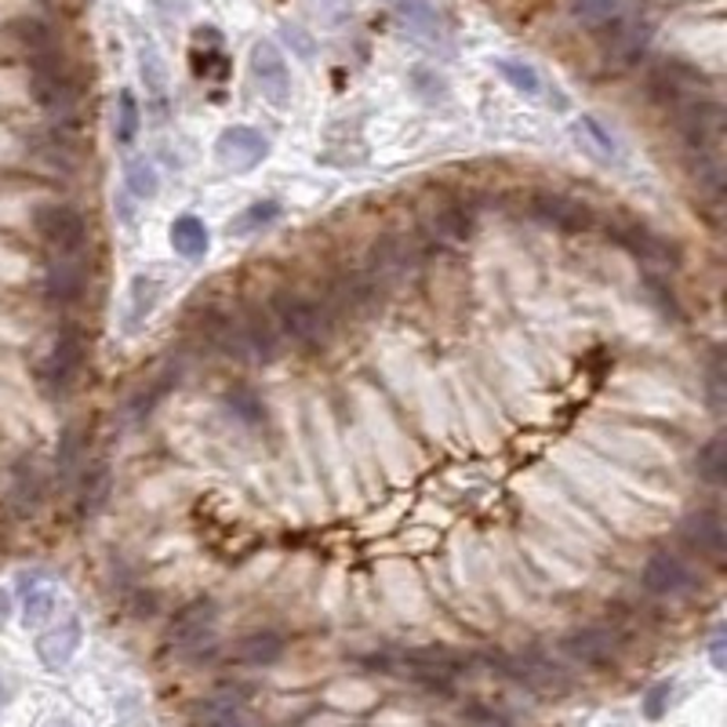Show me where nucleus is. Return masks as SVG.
<instances>
[{
	"label": "nucleus",
	"mask_w": 727,
	"mask_h": 727,
	"mask_svg": "<svg viewBox=\"0 0 727 727\" xmlns=\"http://www.w3.org/2000/svg\"><path fill=\"white\" fill-rule=\"evenodd\" d=\"M383 670L404 676V681L426 684V687H451L466 673V659L451 648H408V651H393L386 659H375Z\"/></svg>",
	"instance_id": "1"
},
{
	"label": "nucleus",
	"mask_w": 727,
	"mask_h": 727,
	"mask_svg": "<svg viewBox=\"0 0 727 727\" xmlns=\"http://www.w3.org/2000/svg\"><path fill=\"white\" fill-rule=\"evenodd\" d=\"M273 320H277L280 335H288L295 345H306V350H317V345L328 342L331 331V313L324 306L302 299L295 291H277L273 295Z\"/></svg>",
	"instance_id": "2"
},
{
	"label": "nucleus",
	"mask_w": 727,
	"mask_h": 727,
	"mask_svg": "<svg viewBox=\"0 0 727 727\" xmlns=\"http://www.w3.org/2000/svg\"><path fill=\"white\" fill-rule=\"evenodd\" d=\"M214 626H219V612H214V601H208V597L189 601L186 607H178L175 618L168 623L164 643H168L175 654H197V651L214 637Z\"/></svg>",
	"instance_id": "3"
},
{
	"label": "nucleus",
	"mask_w": 727,
	"mask_h": 727,
	"mask_svg": "<svg viewBox=\"0 0 727 727\" xmlns=\"http://www.w3.org/2000/svg\"><path fill=\"white\" fill-rule=\"evenodd\" d=\"M33 225H37V236L55 247L63 258H77L85 252V241H88V225L80 219V211H74L69 205H44L33 214Z\"/></svg>",
	"instance_id": "4"
},
{
	"label": "nucleus",
	"mask_w": 727,
	"mask_h": 727,
	"mask_svg": "<svg viewBox=\"0 0 727 727\" xmlns=\"http://www.w3.org/2000/svg\"><path fill=\"white\" fill-rule=\"evenodd\" d=\"M266 157H269V139L247 124L225 128L222 135L214 139V161H219V168L230 175L255 172Z\"/></svg>",
	"instance_id": "5"
},
{
	"label": "nucleus",
	"mask_w": 727,
	"mask_h": 727,
	"mask_svg": "<svg viewBox=\"0 0 727 727\" xmlns=\"http://www.w3.org/2000/svg\"><path fill=\"white\" fill-rule=\"evenodd\" d=\"M33 95H37V102L44 106L52 117H69L74 113V80H69L63 58L58 52H44V55H33Z\"/></svg>",
	"instance_id": "6"
},
{
	"label": "nucleus",
	"mask_w": 727,
	"mask_h": 727,
	"mask_svg": "<svg viewBox=\"0 0 727 727\" xmlns=\"http://www.w3.org/2000/svg\"><path fill=\"white\" fill-rule=\"evenodd\" d=\"M506 676H514L517 684L539 691V695H564L571 687L568 673L560 670L553 659H546L542 651H520V654H506V659H498Z\"/></svg>",
	"instance_id": "7"
},
{
	"label": "nucleus",
	"mask_w": 727,
	"mask_h": 727,
	"mask_svg": "<svg viewBox=\"0 0 727 727\" xmlns=\"http://www.w3.org/2000/svg\"><path fill=\"white\" fill-rule=\"evenodd\" d=\"M597 37L604 44V55L607 63H618V66H629L648 52V41H651V22L640 15L637 8H629L623 19H615L612 26L597 30Z\"/></svg>",
	"instance_id": "8"
},
{
	"label": "nucleus",
	"mask_w": 727,
	"mask_h": 727,
	"mask_svg": "<svg viewBox=\"0 0 727 727\" xmlns=\"http://www.w3.org/2000/svg\"><path fill=\"white\" fill-rule=\"evenodd\" d=\"M252 80L262 91V99L273 106H288L291 102V69L288 58L273 41H255L252 47Z\"/></svg>",
	"instance_id": "9"
},
{
	"label": "nucleus",
	"mask_w": 727,
	"mask_h": 727,
	"mask_svg": "<svg viewBox=\"0 0 727 727\" xmlns=\"http://www.w3.org/2000/svg\"><path fill=\"white\" fill-rule=\"evenodd\" d=\"M80 364H85V339H80V331H63V335L55 339V345L47 350L44 364H41V386L47 393H66L69 383L77 378Z\"/></svg>",
	"instance_id": "10"
},
{
	"label": "nucleus",
	"mask_w": 727,
	"mask_h": 727,
	"mask_svg": "<svg viewBox=\"0 0 727 727\" xmlns=\"http://www.w3.org/2000/svg\"><path fill=\"white\" fill-rule=\"evenodd\" d=\"M651 95H654L659 102H673L676 110H681L684 102H695V99H702V95H706V77H702L695 66L670 58V63L654 66V74H651Z\"/></svg>",
	"instance_id": "11"
},
{
	"label": "nucleus",
	"mask_w": 727,
	"mask_h": 727,
	"mask_svg": "<svg viewBox=\"0 0 727 727\" xmlns=\"http://www.w3.org/2000/svg\"><path fill=\"white\" fill-rule=\"evenodd\" d=\"M618 648H623V637H618L612 626H582V629H571V634L564 637L568 659H575L582 665L615 662Z\"/></svg>",
	"instance_id": "12"
},
{
	"label": "nucleus",
	"mask_w": 727,
	"mask_h": 727,
	"mask_svg": "<svg viewBox=\"0 0 727 727\" xmlns=\"http://www.w3.org/2000/svg\"><path fill=\"white\" fill-rule=\"evenodd\" d=\"M194 727H262V724L244 709L241 691H222V695L197 702Z\"/></svg>",
	"instance_id": "13"
},
{
	"label": "nucleus",
	"mask_w": 727,
	"mask_h": 727,
	"mask_svg": "<svg viewBox=\"0 0 727 727\" xmlns=\"http://www.w3.org/2000/svg\"><path fill=\"white\" fill-rule=\"evenodd\" d=\"M681 535L684 542L691 546V553L698 557H709V560H720L727 550V531H724V520L713 514V509H698L681 524Z\"/></svg>",
	"instance_id": "14"
},
{
	"label": "nucleus",
	"mask_w": 727,
	"mask_h": 727,
	"mask_svg": "<svg viewBox=\"0 0 727 727\" xmlns=\"http://www.w3.org/2000/svg\"><path fill=\"white\" fill-rule=\"evenodd\" d=\"M408 269H411V247L404 241H397V236H386V241H378L372 247V255H367L364 277L372 280V288L378 291L383 284L404 277Z\"/></svg>",
	"instance_id": "15"
},
{
	"label": "nucleus",
	"mask_w": 727,
	"mask_h": 727,
	"mask_svg": "<svg viewBox=\"0 0 727 727\" xmlns=\"http://www.w3.org/2000/svg\"><path fill=\"white\" fill-rule=\"evenodd\" d=\"M531 214L546 225H557V230H586L590 225V208L564 194H535Z\"/></svg>",
	"instance_id": "16"
},
{
	"label": "nucleus",
	"mask_w": 727,
	"mask_h": 727,
	"mask_svg": "<svg viewBox=\"0 0 727 727\" xmlns=\"http://www.w3.org/2000/svg\"><path fill=\"white\" fill-rule=\"evenodd\" d=\"M236 328H241L244 353H255L258 361H269V356L277 353L280 335H277V328H273V320L262 306H244L241 313H236Z\"/></svg>",
	"instance_id": "17"
},
{
	"label": "nucleus",
	"mask_w": 727,
	"mask_h": 727,
	"mask_svg": "<svg viewBox=\"0 0 727 727\" xmlns=\"http://www.w3.org/2000/svg\"><path fill=\"white\" fill-rule=\"evenodd\" d=\"M88 288V273L77 258H58L44 273V299L55 306H74Z\"/></svg>",
	"instance_id": "18"
},
{
	"label": "nucleus",
	"mask_w": 727,
	"mask_h": 727,
	"mask_svg": "<svg viewBox=\"0 0 727 727\" xmlns=\"http://www.w3.org/2000/svg\"><path fill=\"white\" fill-rule=\"evenodd\" d=\"M643 586H648L654 597H676L691 586V571L681 557L673 553H654L648 564H643Z\"/></svg>",
	"instance_id": "19"
},
{
	"label": "nucleus",
	"mask_w": 727,
	"mask_h": 727,
	"mask_svg": "<svg viewBox=\"0 0 727 727\" xmlns=\"http://www.w3.org/2000/svg\"><path fill=\"white\" fill-rule=\"evenodd\" d=\"M80 640H85V626H80V618H66V623L47 629V634L37 640L41 662L47 665V670H63V665L77 654Z\"/></svg>",
	"instance_id": "20"
},
{
	"label": "nucleus",
	"mask_w": 727,
	"mask_h": 727,
	"mask_svg": "<svg viewBox=\"0 0 727 727\" xmlns=\"http://www.w3.org/2000/svg\"><path fill=\"white\" fill-rule=\"evenodd\" d=\"M22 623L26 626H44L58 607V590L41 575H22Z\"/></svg>",
	"instance_id": "21"
},
{
	"label": "nucleus",
	"mask_w": 727,
	"mask_h": 727,
	"mask_svg": "<svg viewBox=\"0 0 727 727\" xmlns=\"http://www.w3.org/2000/svg\"><path fill=\"white\" fill-rule=\"evenodd\" d=\"M284 654V637L273 629H255L233 643V662L241 665H273Z\"/></svg>",
	"instance_id": "22"
},
{
	"label": "nucleus",
	"mask_w": 727,
	"mask_h": 727,
	"mask_svg": "<svg viewBox=\"0 0 727 727\" xmlns=\"http://www.w3.org/2000/svg\"><path fill=\"white\" fill-rule=\"evenodd\" d=\"M575 139H579V146L586 150L593 161L612 164L618 157V139L612 135V128H607L601 117L582 113L579 121H575Z\"/></svg>",
	"instance_id": "23"
},
{
	"label": "nucleus",
	"mask_w": 727,
	"mask_h": 727,
	"mask_svg": "<svg viewBox=\"0 0 727 727\" xmlns=\"http://www.w3.org/2000/svg\"><path fill=\"white\" fill-rule=\"evenodd\" d=\"M139 80L146 88L150 102L164 110V102H168V66H164L161 52L150 41H139Z\"/></svg>",
	"instance_id": "24"
},
{
	"label": "nucleus",
	"mask_w": 727,
	"mask_h": 727,
	"mask_svg": "<svg viewBox=\"0 0 727 727\" xmlns=\"http://www.w3.org/2000/svg\"><path fill=\"white\" fill-rule=\"evenodd\" d=\"M168 236H172L175 255H183V258H189V262L205 258V255H208V247H211L208 225L200 222L197 214H178V219L172 222Z\"/></svg>",
	"instance_id": "25"
},
{
	"label": "nucleus",
	"mask_w": 727,
	"mask_h": 727,
	"mask_svg": "<svg viewBox=\"0 0 727 727\" xmlns=\"http://www.w3.org/2000/svg\"><path fill=\"white\" fill-rule=\"evenodd\" d=\"M113 492V476L106 466H91L80 476V492H77V514L80 517H99L106 503H110Z\"/></svg>",
	"instance_id": "26"
},
{
	"label": "nucleus",
	"mask_w": 727,
	"mask_h": 727,
	"mask_svg": "<svg viewBox=\"0 0 727 727\" xmlns=\"http://www.w3.org/2000/svg\"><path fill=\"white\" fill-rule=\"evenodd\" d=\"M8 503L19 517L37 514V506L44 503V481L33 466H19L11 473V487H8Z\"/></svg>",
	"instance_id": "27"
},
{
	"label": "nucleus",
	"mask_w": 727,
	"mask_h": 727,
	"mask_svg": "<svg viewBox=\"0 0 727 727\" xmlns=\"http://www.w3.org/2000/svg\"><path fill=\"white\" fill-rule=\"evenodd\" d=\"M205 339L211 342V350H219L225 356H247L244 342H241V328H236V313H225V309H211L205 317Z\"/></svg>",
	"instance_id": "28"
},
{
	"label": "nucleus",
	"mask_w": 727,
	"mask_h": 727,
	"mask_svg": "<svg viewBox=\"0 0 727 727\" xmlns=\"http://www.w3.org/2000/svg\"><path fill=\"white\" fill-rule=\"evenodd\" d=\"M161 291H164V284H161V277H153V273H139V277L131 280V291H128V328H139L142 320H146L153 309H157Z\"/></svg>",
	"instance_id": "29"
},
{
	"label": "nucleus",
	"mask_w": 727,
	"mask_h": 727,
	"mask_svg": "<svg viewBox=\"0 0 727 727\" xmlns=\"http://www.w3.org/2000/svg\"><path fill=\"white\" fill-rule=\"evenodd\" d=\"M634 8V0H571V15L597 33L604 26H612L615 19H623L626 11Z\"/></svg>",
	"instance_id": "30"
},
{
	"label": "nucleus",
	"mask_w": 727,
	"mask_h": 727,
	"mask_svg": "<svg viewBox=\"0 0 727 727\" xmlns=\"http://www.w3.org/2000/svg\"><path fill=\"white\" fill-rule=\"evenodd\" d=\"M386 4L393 8V15H397L400 22H408V26L415 33H422L426 41H440L444 33H440V19L437 11L426 4V0H386Z\"/></svg>",
	"instance_id": "31"
},
{
	"label": "nucleus",
	"mask_w": 727,
	"mask_h": 727,
	"mask_svg": "<svg viewBox=\"0 0 727 727\" xmlns=\"http://www.w3.org/2000/svg\"><path fill=\"white\" fill-rule=\"evenodd\" d=\"M124 189L135 200H157V194H161V172H157V164L153 161H146V157H131L128 164H124Z\"/></svg>",
	"instance_id": "32"
},
{
	"label": "nucleus",
	"mask_w": 727,
	"mask_h": 727,
	"mask_svg": "<svg viewBox=\"0 0 727 727\" xmlns=\"http://www.w3.org/2000/svg\"><path fill=\"white\" fill-rule=\"evenodd\" d=\"M495 69L503 74V80L509 88L524 95V99H539L542 88H546L542 74L531 63H524V58H495Z\"/></svg>",
	"instance_id": "33"
},
{
	"label": "nucleus",
	"mask_w": 727,
	"mask_h": 727,
	"mask_svg": "<svg viewBox=\"0 0 727 727\" xmlns=\"http://www.w3.org/2000/svg\"><path fill=\"white\" fill-rule=\"evenodd\" d=\"M277 219H280V205H277V200H255V205H247V208L230 222V233L252 236V233H262L266 225H273Z\"/></svg>",
	"instance_id": "34"
},
{
	"label": "nucleus",
	"mask_w": 727,
	"mask_h": 727,
	"mask_svg": "<svg viewBox=\"0 0 727 727\" xmlns=\"http://www.w3.org/2000/svg\"><path fill=\"white\" fill-rule=\"evenodd\" d=\"M139 128H142V110H139V99H135V91H121L117 95V124H113V135H117V142L121 146H131L135 142V135H139Z\"/></svg>",
	"instance_id": "35"
},
{
	"label": "nucleus",
	"mask_w": 727,
	"mask_h": 727,
	"mask_svg": "<svg viewBox=\"0 0 727 727\" xmlns=\"http://www.w3.org/2000/svg\"><path fill=\"white\" fill-rule=\"evenodd\" d=\"M225 408H230L236 419L247 422V426H258L262 419H266V404H262L252 389H233V393H225Z\"/></svg>",
	"instance_id": "36"
},
{
	"label": "nucleus",
	"mask_w": 727,
	"mask_h": 727,
	"mask_svg": "<svg viewBox=\"0 0 727 727\" xmlns=\"http://www.w3.org/2000/svg\"><path fill=\"white\" fill-rule=\"evenodd\" d=\"M698 476L702 481H709V484H720L724 476H727V455H724V440L717 437V440H709L706 448L698 451Z\"/></svg>",
	"instance_id": "37"
},
{
	"label": "nucleus",
	"mask_w": 727,
	"mask_h": 727,
	"mask_svg": "<svg viewBox=\"0 0 727 727\" xmlns=\"http://www.w3.org/2000/svg\"><path fill=\"white\" fill-rule=\"evenodd\" d=\"M433 230L444 236V241H462V236L470 233V219L459 208H444V211H437Z\"/></svg>",
	"instance_id": "38"
},
{
	"label": "nucleus",
	"mask_w": 727,
	"mask_h": 727,
	"mask_svg": "<svg viewBox=\"0 0 727 727\" xmlns=\"http://www.w3.org/2000/svg\"><path fill=\"white\" fill-rule=\"evenodd\" d=\"M670 698H673V684H670V681L654 684V687L648 691V698H643V713H648L651 720H659L662 713H665V706H670Z\"/></svg>",
	"instance_id": "39"
},
{
	"label": "nucleus",
	"mask_w": 727,
	"mask_h": 727,
	"mask_svg": "<svg viewBox=\"0 0 727 727\" xmlns=\"http://www.w3.org/2000/svg\"><path fill=\"white\" fill-rule=\"evenodd\" d=\"M724 648H727V637H724V629H717V634H713V640H709V662H713V670H724V665H727Z\"/></svg>",
	"instance_id": "40"
},
{
	"label": "nucleus",
	"mask_w": 727,
	"mask_h": 727,
	"mask_svg": "<svg viewBox=\"0 0 727 727\" xmlns=\"http://www.w3.org/2000/svg\"><path fill=\"white\" fill-rule=\"evenodd\" d=\"M153 4V11H157V15L164 19V22H175L178 15H183V0H150Z\"/></svg>",
	"instance_id": "41"
},
{
	"label": "nucleus",
	"mask_w": 727,
	"mask_h": 727,
	"mask_svg": "<svg viewBox=\"0 0 727 727\" xmlns=\"http://www.w3.org/2000/svg\"><path fill=\"white\" fill-rule=\"evenodd\" d=\"M284 33H288V41H291L295 47H299V55H302V58H313V44L306 41V33H302L299 26H284Z\"/></svg>",
	"instance_id": "42"
},
{
	"label": "nucleus",
	"mask_w": 727,
	"mask_h": 727,
	"mask_svg": "<svg viewBox=\"0 0 727 727\" xmlns=\"http://www.w3.org/2000/svg\"><path fill=\"white\" fill-rule=\"evenodd\" d=\"M8 618H11V597L4 590H0V629L8 626Z\"/></svg>",
	"instance_id": "43"
},
{
	"label": "nucleus",
	"mask_w": 727,
	"mask_h": 727,
	"mask_svg": "<svg viewBox=\"0 0 727 727\" xmlns=\"http://www.w3.org/2000/svg\"><path fill=\"white\" fill-rule=\"evenodd\" d=\"M476 727H506V724L498 720V717H487V720H481V724H476Z\"/></svg>",
	"instance_id": "44"
},
{
	"label": "nucleus",
	"mask_w": 727,
	"mask_h": 727,
	"mask_svg": "<svg viewBox=\"0 0 727 727\" xmlns=\"http://www.w3.org/2000/svg\"><path fill=\"white\" fill-rule=\"evenodd\" d=\"M44 727H69V724H66V720H47Z\"/></svg>",
	"instance_id": "45"
}]
</instances>
